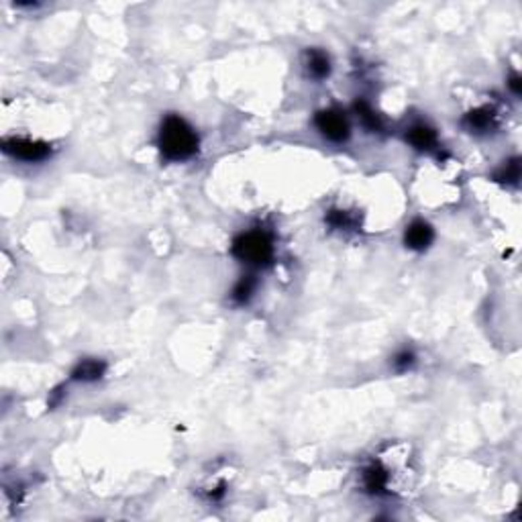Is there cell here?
Wrapping results in <instances>:
<instances>
[{
  "mask_svg": "<svg viewBox=\"0 0 522 522\" xmlns=\"http://www.w3.org/2000/svg\"><path fill=\"white\" fill-rule=\"evenodd\" d=\"M106 365L98 359H84L76 365V369L72 372L73 379H80V382H96L101 379L104 374Z\"/></svg>",
  "mask_w": 522,
  "mask_h": 522,
  "instance_id": "obj_10",
  "label": "cell"
},
{
  "mask_svg": "<svg viewBox=\"0 0 522 522\" xmlns=\"http://www.w3.org/2000/svg\"><path fill=\"white\" fill-rule=\"evenodd\" d=\"M255 288H257V282H255V277L253 276H243L237 284H235V288H232V302L235 304H247L251 298H253V294H255Z\"/></svg>",
  "mask_w": 522,
  "mask_h": 522,
  "instance_id": "obj_11",
  "label": "cell"
},
{
  "mask_svg": "<svg viewBox=\"0 0 522 522\" xmlns=\"http://www.w3.org/2000/svg\"><path fill=\"white\" fill-rule=\"evenodd\" d=\"M433 239H435L433 227L429 222L421 220V218L412 220L406 227V232H404V243L410 249H414V251H424L426 247L433 243Z\"/></svg>",
  "mask_w": 522,
  "mask_h": 522,
  "instance_id": "obj_5",
  "label": "cell"
},
{
  "mask_svg": "<svg viewBox=\"0 0 522 522\" xmlns=\"http://www.w3.org/2000/svg\"><path fill=\"white\" fill-rule=\"evenodd\" d=\"M314 125L317 129L320 130V135L333 143H343L349 139V133H351V127H349L347 116L343 111L339 108H324L320 111L314 116Z\"/></svg>",
  "mask_w": 522,
  "mask_h": 522,
  "instance_id": "obj_3",
  "label": "cell"
},
{
  "mask_svg": "<svg viewBox=\"0 0 522 522\" xmlns=\"http://www.w3.org/2000/svg\"><path fill=\"white\" fill-rule=\"evenodd\" d=\"M304 68L308 78L324 80L331 73V58L320 49H308L304 56Z\"/></svg>",
  "mask_w": 522,
  "mask_h": 522,
  "instance_id": "obj_6",
  "label": "cell"
},
{
  "mask_svg": "<svg viewBox=\"0 0 522 522\" xmlns=\"http://www.w3.org/2000/svg\"><path fill=\"white\" fill-rule=\"evenodd\" d=\"M198 133L186 118L168 115L160 125L158 147L168 161H186L198 151Z\"/></svg>",
  "mask_w": 522,
  "mask_h": 522,
  "instance_id": "obj_1",
  "label": "cell"
},
{
  "mask_svg": "<svg viewBox=\"0 0 522 522\" xmlns=\"http://www.w3.org/2000/svg\"><path fill=\"white\" fill-rule=\"evenodd\" d=\"M493 121H496V115L492 108L483 106V108H476L469 115H465L464 125L465 129L471 133H486L493 127Z\"/></svg>",
  "mask_w": 522,
  "mask_h": 522,
  "instance_id": "obj_9",
  "label": "cell"
},
{
  "mask_svg": "<svg viewBox=\"0 0 522 522\" xmlns=\"http://www.w3.org/2000/svg\"><path fill=\"white\" fill-rule=\"evenodd\" d=\"M500 180H506V182H512V184H516L518 182V178H521V165H518V161H510L506 163V168H502V172L498 175Z\"/></svg>",
  "mask_w": 522,
  "mask_h": 522,
  "instance_id": "obj_14",
  "label": "cell"
},
{
  "mask_svg": "<svg viewBox=\"0 0 522 522\" xmlns=\"http://www.w3.org/2000/svg\"><path fill=\"white\" fill-rule=\"evenodd\" d=\"M412 363H414V353L412 351H400L396 357H394V367L398 369V372H406L412 367Z\"/></svg>",
  "mask_w": 522,
  "mask_h": 522,
  "instance_id": "obj_15",
  "label": "cell"
},
{
  "mask_svg": "<svg viewBox=\"0 0 522 522\" xmlns=\"http://www.w3.org/2000/svg\"><path fill=\"white\" fill-rule=\"evenodd\" d=\"M355 113L359 116V121H362V125L365 129L369 130H379L382 129V121H379V116L374 113V108L367 104V102H355Z\"/></svg>",
  "mask_w": 522,
  "mask_h": 522,
  "instance_id": "obj_12",
  "label": "cell"
},
{
  "mask_svg": "<svg viewBox=\"0 0 522 522\" xmlns=\"http://www.w3.org/2000/svg\"><path fill=\"white\" fill-rule=\"evenodd\" d=\"M4 151L9 155H13L19 161H27V163H37L49 158L51 147L41 141H31V139H6L4 141Z\"/></svg>",
  "mask_w": 522,
  "mask_h": 522,
  "instance_id": "obj_4",
  "label": "cell"
},
{
  "mask_svg": "<svg viewBox=\"0 0 522 522\" xmlns=\"http://www.w3.org/2000/svg\"><path fill=\"white\" fill-rule=\"evenodd\" d=\"M327 222H329L333 229L347 231V229H353V227H355V217H353L351 213H347V210H329Z\"/></svg>",
  "mask_w": 522,
  "mask_h": 522,
  "instance_id": "obj_13",
  "label": "cell"
},
{
  "mask_svg": "<svg viewBox=\"0 0 522 522\" xmlns=\"http://www.w3.org/2000/svg\"><path fill=\"white\" fill-rule=\"evenodd\" d=\"M363 488L369 493H384L388 488V471L379 464L367 465L363 469Z\"/></svg>",
  "mask_w": 522,
  "mask_h": 522,
  "instance_id": "obj_8",
  "label": "cell"
},
{
  "mask_svg": "<svg viewBox=\"0 0 522 522\" xmlns=\"http://www.w3.org/2000/svg\"><path fill=\"white\" fill-rule=\"evenodd\" d=\"M406 139L408 143L412 147H416V149H421V151H433L436 149L439 145V141H436V133L429 125H412L406 133Z\"/></svg>",
  "mask_w": 522,
  "mask_h": 522,
  "instance_id": "obj_7",
  "label": "cell"
},
{
  "mask_svg": "<svg viewBox=\"0 0 522 522\" xmlns=\"http://www.w3.org/2000/svg\"><path fill=\"white\" fill-rule=\"evenodd\" d=\"M274 239L265 231H247L232 241V255L249 267H265L274 260Z\"/></svg>",
  "mask_w": 522,
  "mask_h": 522,
  "instance_id": "obj_2",
  "label": "cell"
},
{
  "mask_svg": "<svg viewBox=\"0 0 522 522\" xmlns=\"http://www.w3.org/2000/svg\"><path fill=\"white\" fill-rule=\"evenodd\" d=\"M508 86L512 88V92H514V94L518 96V94H521V78H518V76L514 73V76L510 78V82H508Z\"/></svg>",
  "mask_w": 522,
  "mask_h": 522,
  "instance_id": "obj_16",
  "label": "cell"
}]
</instances>
